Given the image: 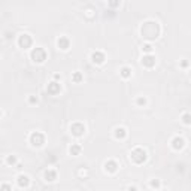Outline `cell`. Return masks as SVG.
Here are the masks:
<instances>
[{
	"mask_svg": "<svg viewBox=\"0 0 191 191\" xmlns=\"http://www.w3.org/2000/svg\"><path fill=\"white\" fill-rule=\"evenodd\" d=\"M140 33L145 39L154 40V39H157L160 36V26L155 21H146V23H143V26L140 29Z\"/></svg>",
	"mask_w": 191,
	"mask_h": 191,
	"instance_id": "obj_1",
	"label": "cell"
},
{
	"mask_svg": "<svg viewBox=\"0 0 191 191\" xmlns=\"http://www.w3.org/2000/svg\"><path fill=\"white\" fill-rule=\"evenodd\" d=\"M130 158H131V161L133 163H136V164H142V163H145L146 161V158H148V155H146V151L143 149V148H134L131 152H130Z\"/></svg>",
	"mask_w": 191,
	"mask_h": 191,
	"instance_id": "obj_2",
	"label": "cell"
},
{
	"mask_svg": "<svg viewBox=\"0 0 191 191\" xmlns=\"http://www.w3.org/2000/svg\"><path fill=\"white\" fill-rule=\"evenodd\" d=\"M46 57H48V54H46V51L43 49V48H40V46H38V48H33L32 49V52H30V58L35 61V63H43L45 60H46Z\"/></svg>",
	"mask_w": 191,
	"mask_h": 191,
	"instance_id": "obj_3",
	"label": "cell"
},
{
	"mask_svg": "<svg viewBox=\"0 0 191 191\" xmlns=\"http://www.w3.org/2000/svg\"><path fill=\"white\" fill-rule=\"evenodd\" d=\"M30 143H32V146L40 148V146L45 143V136H43V133H40V131H33V133L30 134Z\"/></svg>",
	"mask_w": 191,
	"mask_h": 191,
	"instance_id": "obj_4",
	"label": "cell"
},
{
	"mask_svg": "<svg viewBox=\"0 0 191 191\" xmlns=\"http://www.w3.org/2000/svg\"><path fill=\"white\" fill-rule=\"evenodd\" d=\"M32 43H33V39H32L30 35H27V33H24V35H21V36L18 38V45H20V48L27 49V48L32 46Z\"/></svg>",
	"mask_w": 191,
	"mask_h": 191,
	"instance_id": "obj_5",
	"label": "cell"
},
{
	"mask_svg": "<svg viewBox=\"0 0 191 191\" xmlns=\"http://www.w3.org/2000/svg\"><path fill=\"white\" fill-rule=\"evenodd\" d=\"M70 133H72L73 136H76V137H81V136L85 133V125H84L82 122H73V124L70 125Z\"/></svg>",
	"mask_w": 191,
	"mask_h": 191,
	"instance_id": "obj_6",
	"label": "cell"
},
{
	"mask_svg": "<svg viewBox=\"0 0 191 191\" xmlns=\"http://www.w3.org/2000/svg\"><path fill=\"white\" fill-rule=\"evenodd\" d=\"M46 91H48L49 96H57V94H60V91H61V85H60L57 81H52V82L48 84Z\"/></svg>",
	"mask_w": 191,
	"mask_h": 191,
	"instance_id": "obj_7",
	"label": "cell"
},
{
	"mask_svg": "<svg viewBox=\"0 0 191 191\" xmlns=\"http://www.w3.org/2000/svg\"><path fill=\"white\" fill-rule=\"evenodd\" d=\"M140 63H142V66H145V67H154L155 66V57H154L152 54H145L143 57H142V60H140Z\"/></svg>",
	"mask_w": 191,
	"mask_h": 191,
	"instance_id": "obj_8",
	"label": "cell"
},
{
	"mask_svg": "<svg viewBox=\"0 0 191 191\" xmlns=\"http://www.w3.org/2000/svg\"><path fill=\"white\" fill-rule=\"evenodd\" d=\"M105 60H106V57H105V54L102 51H94L91 54V61L96 63V64H103Z\"/></svg>",
	"mask_w": 191,
	"mask_h": 191,
	"instance_id": "obj_9",
	"label": "cell"
},
{
	"mask_svg": "<svg viewBox=\"0 0 191 191\" xmlns=\"http://www.w3.org/2000/svg\"><path fill=\"white\" fill-rule=\"evenodd\" d=\"M57 46H58L60 49H63V51L69 49V46H70V40H69V38H66V36H60L58 40H57Z\"/></svg>",
	"mask_w": 191,
	"mask_h": 191,
	"instance_id": "obj_10",
	"label": "cell"
},
{
	"mask_svg": "<svg viewBox=\"0 0 191 191\" xmlns=\"http://www.w3.org/2000/svg\"><path fill=\"white\" fill-rule=\"evenodd\" d=\"M172 146H173V149H176V151L182 149V148L185 146V140H184V137H179V136L173 137V140H172Z\"/></svg>",
	"mask_w": 191,
	"mask_h": 191,
	"instance_id": "obj_11",
	"label": "cell"
},
{
	"mask_svg": "<svg viewBox=\"0 0 191 191\" xmlns=\"http://www.w3.org/2000/svg\"><path fill=\"white\" fill-rule=\"evenodd\" d=\"M118 163L116 161H114V160H109V161H106L105 163V170L106 172H109V173H115L116 170H118Z\"/></svg>",
	"mask_w": 191,
	"mask_h": 191,
	"instance_id": "obj_12",
	"label": "cell"
},
{
	"mask_svg": "<svg viewBox=\"0 0 191 191\" xmlns=\"http://www.w3.org/2000/svg\"><path fill=\"white\" fill-rule=\"evenodd\" d=\"M45 179H46L48 182H54V181L57 179V172H55L54 169H46V170H45Z\"/></svg>",
	"mask_w": 191,
	"mask_h": 191,
	"instance_id": "obj_13",
	"label": "cell"
},
{
	"mask_svg": "<svg viewBox=\"0 0 191 191\" xmlns=\"http://www.w3.org/2000/svg\"><path fill=\"white\" fill-rule=\"evenodd\" d=\"M18 185H20L21 188H27V187L30 185L29 176H27V175H20V176H18Z\"/></svg>",
	"mask_w": 191,
	"mask_h": 191,
	"instance_id": "obj_14",
	"label": "cell"
},
{
	"mask_svg": "<svg viewBox=\"0 0 191 191\" xmlns=\"http://www.w3.org/2000/svg\"><path fill=\"white\" fill-rule=\"evenodd\" d=\"M114 134H115V137L116 139H125V136H127V131H125V128L124 127H116L115 128V131H114Z\"/></svg>",
	"mask_w": 191,
	"mask_h": 191,
	"instance_id": "obj_15",
	"label": "cell"
},
{
	"mask_svg": "<svg viewBox=\"0 0 191 191\" xmlns=\"http://www.w3.org/2000/svg\"><path fill=\"white\" fill-rule=\"evenodd\" d=\"M119 75H121V76L124 78V79H127V78H130V76H131V69L125 66V67H122V69L119 70Z\"/></svg>",
	"mask_w": 191,
	"mask_h": 191,
	"instance_id": "obj_16",
	"label": "cell"
},
{
	"mask_svg": "<svg viewBox=\"0 0 191 191\" xmlns=\"http://www.w3.org/2000/svg\"><path fill=\"white\" fill-rule=\"evenodd\" d=\"M69 152H70V155H79V154H81V146H79V145H76V143L70 145Z\"/></svg>",
	"mask_w": 191,
	"mask_h": 191,
	"instance_id": "obj_17",
	"label": "cell"
},
{
	"mask_svg": "<svg viewBox=\"0 0 191 191\" xmlns=\"http://www.w3.org/2000/svg\"><path fill=\"white\" fill-rule=\"evenodd\" d=\"M82 79H84V76H82V73H81V72H75V73L72 75V81H73V82H76V84L82 82Z\"/></svg>",
	"mask_w": 191,
	"mask_h": 191,
	"instance_id": "obj_18",
	"label": "cell"
},
{
	"mask_svg": "<svg viewBox=\"0 0 191 191\" xmlns=\"http://www.w3.org/2000/svg\"><path fill=\"white\" fill-rule=\"evenodd\" d=\"M119 3H121V0H108V6H109V8H112V9L118 8V6H119Z\"/></svg>",
	"mask_w": 191,
	"mask_h": 191,
	"instance_id": "obj_19",
	"label": "cell"
},
{
	"mask_svg": "<svg viewBox=\"0 0 191 191\" xmlns=\"http://www.w3.org/2000/svg\"><path fill=\"white\" fill-rule=\"evenodd\" d=\"M142 51H143L145 54H151V52H152V45H149V43H145V45L142 46Z\"/></svg>",
	"mask_w": 191,
	"mask_h": 191,
	"instance_id": "obj_20",
	"label": "cell"
},
{
	"mask_svg": "<svg viewBox=\"0 0 191 191\" xmlns=\"http://www.w3.org/2000/svg\"><path fill=\"white\" fill-rule=\"evenodd\" d=\"M6 163H8L9 166H14V164H17V157H15V155H9V157L6 158Z\"/></svg>",
	"mask_w": 191,
	"mask_h": 191,
	"instance_id": "obj_21",
	"label": "cell"
},
{
	"mask_svg": "<svg viewBox=\"0 0 191 191\" xmlns=\"http://www.w3.org/2000/svg\"><path fill=\"white\" fill-rule=\"evenodd\" d=\"M190 118H191L190 114H184V116H182V121H184V124H185V125H190V124H191Z\"/></svg>",
	"mask_w": 191,
	"mask_h": 191,
	"instance_id": "obj_22",
	"label": "cell"
},
{
	"mask_svg": "<svg viewBox=\"0 0 191 191\" xmlns=\"http://www.w3.org/2000/svg\"><path fill=\"white\" fill-rule=\"evenodd\" d=\"M137 105H139V106H145V105H146V99H145V97H139V99H137Z\"/></svg>",
	"mask_w": 191,
	"mask_h": 191,
	"instance_id": "obj_23",
	"label": "cell"
},
{
	"mask_svg": "<svg viewBox=\"0 0 191 191\" xmlns=\"http://www.w3.org/2000/svg\"><path fill=\"white\" fill-rule=\"evenodd\" d=\"M151 187L152 188H160V182L155 179V181H151Z\"/></svg>",
	"mask_w": 191,
	"mask_h": 191,
	"instance_id": "obj_24",
	"label": "cell"
},
{
	"mask_svg": "<svg viewBox=\"0 0 191 191\" xmlns=\"http://www.w3.org/2000/svg\"><path fill=\"white\" fill-rule=\"evenodd\" d=\"M12 187L11 185H8V184H3V185H0V190H11Z\"/></svg>",
	"mask_w": 191,
	"mask_h": 191,
	"instance_id": "obj_25",
	"label": "cell"
},
{
	"mask_svg": "<svg viewBox=\"0 0 191 191\" xmlns=\"http://www.w3.org/2000/svg\"><path fill=\"white\" fill-rule=\"evenodd\" d=\"M29 102H30V103H38V97H35V96H32V97L29 99Z\"/></svg>",
	"mask_w": 191,
	"mask_h": 191,
	"instance_id": "obj_26",
	"label": "cell"
},
{
	"mask_svg": "<svg viewBox=\"0 0 191 191\" xmlns=\"http://www.w3.org/2000/svg\"><path fill=\"white\" fill-rule=\"evenodd\" d=\"M54 79H55V81H58V79H61V76H60L58 73H55V75H54Z\"/></svg>",
	"mask_w": 191,
	"mask_h": 191,
	"instance_id": "obj_27",
	"label": "cell"
},
{
	"mask_svg": "<svg viewBox=\"0 0 191 191\" xmlns=\"http://www.w3.org/2000/svg\"><path fill=\"white\" fill-rule=\"evenodd\" d=\"M181 66H182V67H187V66H188V63H187V61H182V64H181Z\"/></svg>",
	"mask_w": 191,
	"mask_h": 191,
	"instance_id": "obj_28",
	"label": "cell"
},
{
	"mask_svg": "<svg viewBox=\"0 0 191 191\" xmlns=\"http://www.w3.org/2000/svg\"><path fill=\"white\" fill-rule=\"evenodd\" d=\"M0 116H2V111H0Z\"/></svg>",
	"mask_w": 191,
	"mask_h": 191,
	"instance_id": "obj_29",
	"label": "cell"
}]
</instances>
